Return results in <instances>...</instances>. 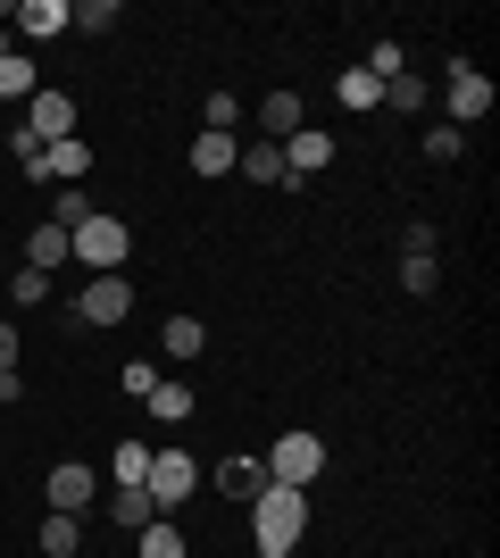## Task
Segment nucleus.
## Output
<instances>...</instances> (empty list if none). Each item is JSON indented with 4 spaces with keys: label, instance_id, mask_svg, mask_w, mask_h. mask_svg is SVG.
Returning <instances> with one entry per match:
<instances>
[{
    "label": "nucleus",
    "instance_id": "f257e3e1",
    "mask_svg": "<svg viewBox=\"0 0 500 558\" xmlns=\"http://www.w3.org/2000/svg\"><path fill=\"white\" fill-rule=\"evenodd\" d=\"M301 534H309V492L267 484L259 500H251V550H259V558H292Z\"/></svg>",
    "mask_w": 500,
    "mask_h": 558
},
{
    "label": "nucleus",
    "instance_id": "f03ea898",
    "mask_svg": "<svg viewBox=\"0 0 500 558\" xmlns=\"http://www.w3.org/2000/svg\"><path fill=\"white\" fill-rule=\"evenodd\" d=\"M267 484H292V492H309L317 475H326V442H317L309 425H284V434H276V450H267Z\"/></svg>",
    "mask_w": 500,
    "mask_h": 558
},
{
    "label": "nucleus",
    "instance_id": "7ed1b4c3",
    "mask_svg": "<svg viewBox=\"0 0 500 558\" xmlns=\"http://www.w3.org/2000/svg\"><path fill=\"white\" fill-rule=\"evenodd\" d=\"M134 317V283H125V267L118 276H84V292L68 301V326L84 333V326H125Z\"/></svg>",
    "mask_w": 500,
    "mask_h": 558
},
{
    "label": "nucleus",
    "instance_id": "20e7f679",
    "mask_svg": "<svg viewBox=\"0 0 500 558\" xmlns=\"http://www.w3.org/2000/svg\"><path fill=\"white\" fill-rule=\"evenodd\" d=\"M143 492H150V509H159V517H175L184 500H200V459H192V450H150Z\"/></svg>",
    "mask_w": 500,
    "mask_h": 558
},
{
    "label": "nucleus",
    "instance_id": "39448f33",
    "mask_svg": "<svg viewBox=\"0 0 500 558\" xmlns=\"http://www.w3.org/2000/svg\"><path fill=\"white\" fill-rule=\"evenodd\" d=\"M68 251L84 258L93 276H118V267H125V251H134V233H125V217H100V209H93L84 226L68 233Z\"/></svg>",
    "mask_w": 500,
    "mask_h": 558
},
{
    "label": "nucleus",
    "instance_id": "423d86ee",
    "mask_svg": "<svg viewBox=\"0 0 500 558\" xmlns=\"http://www.w3.org/2000/svg\"><path fill=\"white\" fill-rule=\"evenodd\" d=\"M93 492H100V475H93L84 459H59V466L42 475V500H50V517H84V509H93Z\"/></svg>",
    "mask_w": 500,
    "mask_h": 558
},
{
    "label": "nucleus",
    "instance_id": "0eeeda50",
    "mask_svg": "<svg viewBox=\"0 0 500 558\" xmlns=\"http://www.w3.org/2000/svg\"><path fill=\"white\" fill-rule=\"evenodd\" d=\"M442 125H476V117H492V75H476L467 59H451V93H442Z\"/></svg>",
    "mask_w": 500,
    "mask_h": 558
},
{
    "label": "nucleus",
    "instance_id": "6e6552de",
    "mask_svg": "<svg viewBox=\"0 0 500 558\" xmlns=\"http://www.w3.org/2000/svg\"><path fill=\"white\" fill-rule=\"evenodd\" d=\"M25 134L50 150V142H75V134H84V117H75L68 93H34V100H25Z\"/></svg>",
    "mask_w": 500,
    "mask_h": 558
},
{
    "label": "nucleus",
    "instance_id": "1a4fd4ad",
    "mask_svg": "<svg viewBox=\"0 0 500 558\" xmlns=\"http://www.w3.org/2000/svg\"><path fill=\"white\" fill-rule=\"evenodd\" d=\"M234 167L251 175V184H284V192H301V175L284 167V142H267V134H259V142H242V159H234Z\"/></svg>",
    "mask_w": 500,
    "mask_h": 558
},
{
    "label": "nucleus",
    "instance_id": "9d476101",
    "mask_svg": "<svg viewBox=\"0 0 500 558\" xmlns=\"http://www.w3.org/2000/svg\"><path fill=\"white\" fill-rule=\"evenodd\" d=\"M284 167L301 175V184H309V175H326V167H333V134H326V125H301V134L284 142Z\"/></svg>",
    "mask_w": 500,
    "mask_h": 558
},
{
    "label": "nucleus",
    "instance_id": "9b49d317",
    "mask_svg": "<svg viewBox=\"0 0 500 558\" xmlns=\"http://www.w3.org/2000/svg\"><path fill=\"white\" fill-rule=\"evenodd\" d=\"M301 125H309V109H301V93H267V100H259V134H267V142H292V134H301Z\"/></svg>",
    "mask_w": 500,
    "mask_h": 558
},
{
    "label": "nucleus",
    "instance_id": "f8f14e48",
    "mask_svg": "<svg viewBox=\"0 0 500 558\" xmlns=\"http://www.w3.org/2000/svg\"><path fill=\"white\" fill-rule=\"evenodd\" d=\"M42 175L84 184V175H93V142H84V134H75V142H50V150H42Z\"/></svg>",
    "mask_w": 500,
    "mask_h": 558
},
{
    "label": "nucleus",
    "instance_id": "ddd939ff",
    "mask_svg": "<svg viewBox=\"0 0 500 558\" xmlns=\"http://www.w3.org/2000/svg\"><path fill=\"white\" fill-rule=\"evenodd\" d=\"M17 34H25V43H50V34H68V0H25V9H17Z\"/></svg>",
    "mask_w": 500,
    "mask_h": 558
},
{
    "label": "nucleus",
    "instance_id": "4468645a",
    "mask_svg": "<svg viewBox=\"0 0 500 558\" xmlns=\"http://www.w3.org/2000/svg\"><path fill=\"white\" fill-rule=\"evenodd\" d=\"M234 159H242L234 134H200L192 142V175H234Z\"/></svg>",
    "mask_w": 500,
    "mask_h": 558
},
{
    "label": "nucleus",
    "instance_id": "2eb2a0df",
    "mask_svg": "<svg viewBox=\"0 0 500 558\" xmlns=\"http://www.w3.org/2000/svg\"><path fill=\"white\" fill-rule=\"evenodd\" d=\"M150 517H159V509H150V492H143V484H118V492H109V525H125V534H143Z\"/></svg>",
    "mask_w": 500,
    "mask_h": 558
},
{
    "label": "nucleus",
    "instance_id": "dca6fc26",
    "mask_svg": "<svg viewBox=\"0 0 500 558\" xmlns=\"http://www.w3.org/2000/svg\"><path fill=\"white\" fill-rule=\"evenodd\" d=\"M333 100H342V109L351 117H367V109H383V84L367 68H342V84H333Z\"/></svg>",
    "mask_w": 500,
    "mask_h": 558
},
{
    "label": "nucleus",
    "instance_id": "f3484780",
    "mask_svg": "<svg viewBox=\"0 0 500 558\" xmlns=\"http://www.w3.org/2000/svg\"><path fill=\"white\" fill-rule=\"evenodd\" d=\"M59 258H75V251H68V233H59V226H50V217H42V226L25 233V267H42V276H50Z\"/></svg>",
    "mask_w": 500,
    "mask_h": 558
},
{
    "label": "nucleus",
    "instance_id": "a211bd4d",
    "mask_svg": "<svg viewBox=\"0 0 500 558\" xmlns=\"http://www.w3.org/2000/svg\"><path fill=\"white\" fill-rule=\"evenodd\" d=\"M134 558H192V542L175 534V517H150V525H143V550H134Z\"/></svg>",
    "mask_w": 500,
    "mask_h": 558
},
{
    "label": "nucleus",
    "instance_id": "6ab92c4d",
    "mask_svg": "<svg viewBox=\"0 0 500 558\" xmlns=\"http://www.w3.org/2000/svg\"><path fill=\"white\" fill-rule=\"evenodd\" d=\"M217 484L234 492V500H259V492H267V466L259 459H225V466H217Z\"/></svg>",
    "mask_w": 500,
    "mask_h": 558
},
{
    "label": "nucleus",
    "instance_id": "aec40b11",
    "mask_svg": "<svg viewBox=\"0 0 500 558\" xmlns=\"http://www.w3.org/2000/svg\"><path fill=\"white\" fill-rule=\"evenodd\" d=\"M84 550V517H42V558H75Z\"/></svg>",
    "mask_w": 500,
    "mask_h": 558
},
{
    "label": "nucleus",
    "instance_id": "412c9836",
    "mask_svg": "<svg viewBox=\"0 0 500 558\" xmlns=\"http://www.w3.org/2000/svg\"><path fill=\"white\" fill-rule=\"evenodd\" d=\"M34 93H42V84H34V59L9 50V59H0V100H34Z\"/></svg>",
    "mask_w": 500,
    "mask_h": 558
},
{
    "label": "nucleus",
    "instance_id": "4be33fe9",
    "mask_svg": "<svg viewBox=\"0 0 500 558\" xmlns=\"http://www.w3.org/2000/svg\"><path fill=\"white\" fill-rule=\"evenodd\" d=\"M167 359H200V350H209V333H200V317H167Z\"/></svg>",
    "mask_w": 500,
    "mask_h": 558
},
{
    "label": "nucleus",
    "instance_id": "5701e85b",
    "mask_svg": "<svg viewBox=\"0 0 500 558\" xmlns=\"http://www.w3.org/2000/svg\"><path fill=\"white\" fill-rule=\"evenodd\" d=\"M150 417H159V425H184V417H192V392L159 375V384H150Z\"/></svg>",
    "mask_w": 500,
    "mask_h": 558
},
{
    "label": "nucleus",
    "instance_id": "b1692460",
    "mask_svg": "<svg viewBox=\"0 0 500 558\" xmlns=\"http://www.w3.org/2000/svg\"><path fill=\"white\" fill-rule=\"evenodd\" d=\"M109 475H118V484H143V475H150V442H134V434H125V442L109 450Z\"/></svg>",
    "mask_w": 500,
    "mask_h": 558
},
{
    "label": "nucleus",
    "instance_id": "393cba45",
    "mask_svg": "<svg viewBox=\"0 0 500 558\" xmlns=\"http://www.w3.org/2000/svg\"><path fill=\"white\" fill-rule=\"evenodd\" d=\"M434 283H442V267H434V251H401V292H417V301H426Z\"/></svg>",
    "mask_w": 500,
    "mask_h": 558
},
{
    "label": "nucleus",
    "instance_id": "a878e982",
    "mask_svg": "<svg viewBox=\"0 0 500 558\" xmlns=\"http://www.w3.org/2000/svg\"><path fill=\"white\" fill-rule=\"evenodd\" d=\"M0 283L17 292V308H42V301H50V276H42V267H9Z\"/></svg>",
    "mask_w": 500,
    "mask_h": 558
},
{
    "label": "nucleus",
    "instance_id": "bb28decb",
    "mask_svg": "<svg viewBox=\"0 0 500 558\" xmlns=\"http://www.w3.org/2000/svg\"><path fill=\"white\" fill-rule=\"evenodd\" d=\"M426 84H417V75H392V84H383V109H401V117H417V109H426Z\"/></svg>",
    "mask_w": 500,
    "mask_h": 558
},
{
    "label": "nucleus",
    "instance_id": "cd10ccee",
    "mask_svg": "<svg viewBox=\"0 0 500 558\" xmlns=\"http://www.w3.org/2000/svg\"><path fill=\"white\" fill-rule=\"evenodd\" d=\"M242 125V100L234 93H209V109H200V134H234Z\"/></svg>",
    "mask_w": 500,
    "mask_h": 558
},
{
    "label": "nucleus",
    "instance_id": "c85d7f7f",
    "mask_svg": "<svg viewBox=\"0 0 500 558\" xmlns=\"http://www.w3.org/2000/svg\"><path fill=\"white\" fill-rule=\"evenodd\" d=\"M118 17H125L118 0H84V9H68V25H84V34H109Z\"/></svg>",
    "mask_w": 500,
    "mask_h": 558
},
{
    "label": "nucleus",
    "instance_id": "c756f323",
    "mask_svg": "<svg viewBox=\"0 0 500 558\" xmlns=\"http://www.w3.org/2000/svg\"><path fill=\"white\" fill-rule=\"evenodd\" d=\"M426 159H434V167L467 159V134H459V125H434V134H426Z\"/></svg>",
    "mask_w": 500,
    "mask_h": 558
},
{
    "label": "nucleus",
    "instance_id": "7c9ffc66",
    "mask_svg": "<svg viewBox=\"0 0 500 558\" xmlns=\"http://www.w3.org/2000/svg\"><path fill=\"white\" fill-rule=\"evenodd\" d=\"M367 75H376V84H392V75H408V50H401V43H376V50H367Z\"/></svg>",
    "mask_w": 500,
    "mask_h": 558
},
{
    "label": "nucleus",
    "instance_id": "2f4dec72",
    "mask_svg": "<svg viewBox=\"0 0 500 558\" xmlns=\"http://www.w3.org/2000/svg\"><path fill=\"white\" fill-rule=\"evenodd\" d=\"M9 159H17L25 175H42V142H34V134H25V125H17V134H9Z\"/></svg>",
    "mask_w": 500,
    "mask_h": 558
},
{
    "label": "nucleus",
    "instance_id": "473e14b6",
    "mask_svg": "<svg viewBox=\"0 0 500 558\" xmlns=\"http://www.w3.org/2000/svg\"><path fill=\"white\" fill-rule=\"evenodd\" d=\"M118 384H125V392H134V400H150V384H159V367H150V359H125V375H118Z\"/></svg>",
    "mask_w": 500,
    "mask_h": 558
},
{
    "label": "nucleus",
    "instance_id": "72a5a7b5",
    "mask_svg": "<svg viewBox=\"0 0 500 558\" xmlns=\"http://www.w3.org/2000/svg\"><path fill=\"white\" fill-rule=\"evenodd\" d=\"M17 400H25V375H17V367H0V409H17Z\"/></svg>",
    "mask_w": 500,
    "mask_h": 558
},
{
    "label": "nucleus",
    "instance_id": "f704fd0d",
    "mask_svg": "<svg viewBox=\"0 0 500 558\" xmlns=\"http://www.w3.org/2000/svg\"><path fill=\"white\" fill-rule=\"evenodd\" d=\"M0 367H17V326L0 317Z\"/></svg>",
    "mask_w": 500,
    "mask_h": 558
},
{
    "label": "nucleus",
    "instance_id": "c9c22d12",
    "mask_svg": "<svg viewBox=\"0 0 500 558\" xmlns=\"http://www.w3.org/2000/svg\"><path fill=\"white\" fill-rule=\"evenodd\" d=\"M0 59H9V25H0Z\"/></svg>",
    "mask_w": 500,
    "mask_h": 558
},
{
    "label": "nucleus",
    "instance_id": "e433bc0d",
    "mask_svg": "<svg viewBox=\"0 0 500 558\" xmlns=\"http://www.w3.org/2000/svg\"><path fill=\"white\" fill-rule=\"evenodd\" d=\"M0 276H9V258H0Z\"/></svg>",
    "mask_w": 500,
    "mask_h": 558
}]
</instances>
